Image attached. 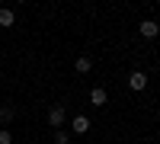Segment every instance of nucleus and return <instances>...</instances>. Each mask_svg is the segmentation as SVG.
Returning a JSON list of instances; mask_svg holds the SVG:
<instances>
[{
    "label": "nucleus",
    "instance_id": "f257e3e1",
    "mask_svg": "<svg viewBox=\"0 0 160 144\" xmlns=\"http://www.w3.org/2000/svg\"><path fill=\"white\" fill-rule=\"evenodd\" d=\"M64 119H68V115H64V106H51V109H48V125H51V128H61Z\"/></svg>",
    "mask_w": 160,
    "mask_h": 144
},
{
    "label": "nucleus",
    "instance_id": "f03ea898",
    "mask_svg": "<svg viewBox=\"0 0 160 144\" xmlns=\"http://www.w3.org/2000/svg\"><path fill=\"white\" fill-rule=\"evenodd\" d=\"M128 87L135 90V93H141V90L148 87V74H141V71H135V74H128Z\"/></svg>",
    "mask_w": 160,
    "mask_h": 144
},
{
    "label": "nucleus",
    "instance_id": "7ed1b4c3",
    "mask_svg": "<svg viewBox=\"0 0 160 144\" xmlns=\"http://www.w3.org/2000/svg\"><path fill=\"white\" fill-rule=\"evenodd\" d=\"M71 128H74V135H87V132H90V119H87V115H74V119H71Z\"/></svg>",
    "mask_w": 160,
    "mask_h": 144
},
{
    "label": "nucleus",
    "instance_id": "20e7f679",
    "mask_svg": "<svg viewBox=\"0 0 160 144\" xmlns=\"http://www.w3.org/2000/svg\"><path fill=\"white\" fill-rule=\"evenodd\" d=\"M141 35H144V38H157V35H160V26H157L154 19H144V22H141Z\"/></svg>",
    "mask_w": 160,
    "mask_h": 144
},
{
    "label": "nucleus",
    "instance_id": "39448f33",
    "mask_svg": "<svg viewBox=\"0 0 160 144\" xmlns=\"http://www.w3.org/2000/svg\"><path fill=\"white\" fill-rule=\"evenodd\" d=\"M106 99H109V93H106L102 87H93L90 90V102H93V106H106Z\"/></svg>",
    "mask_w": 160,
    "mask_h": 144
},
{
    "label": "nucleus",
    "instance_id": "423d86ee",
    "mask_svg": "<svg viewBox=\"0 0 160 144\" xmlns=\"http://www.w3.org/2000/svg\"><path fill=\"white\" fill-rule=\"evenodd\" d=\"M13 22H16V13L13 10H0V29H10Z\"/></svg>",
    "mask_w": 160,
    "mask_h": 144
},
{
    "label": "nucleus",
    "instance_id": "0eeeda50",
    "mask_svg": "<svg viewBox=\"0 0 160 144\" xmlns=\"http://www.w3.org/2000/svg\"><path fill=\"white\" fill-rule=\"evenodd\" d=\"M74 67H77V74H90V71H93V61H90V58H77Z\"/></svg>",
    "mask_w": 160,
    "mask_h": 144
},
{
    "label": "nucleus",
    "instance_id": "6e6552de",
    "mask_svg": "<svg viewBox=\"0 0 160 144\" xmlns=\"http://www.w3.org/2000/svg\"><path fill=\"white\" fill-rule=\"evenodd\" d=\"M13 115H16V112H13L10 106H0V125H7V122H13Z\"/></svg>",
    "mask_w": 160,
    "mask_h": 144
},
{
    "label": "nucleus",
    "instance_id": "1a4fd4ad",
    "mask_svg": "<svg viewBox=\"0 0 160 144\" xmlns=\"http://www.w3.org/2000/svg\"><path fill=\"white\" fill-rule=\"evenodd\" d=\"M71 141V135L68 132H61V128H58V132H55V144H68Z\"/></svg>",
    "mask_w": 160,
    "mask_h": 144
},
{
    "label": "nucleus",
    "instance_id": "9d476101",
    "mask_svg": "<svg viewBox=\"0 0 160 144\" xmlns=\"http://www.w3.org/2000/svg\"><path fill=\"white\" fill-rule=\"evenodd\" d=\"M0 144H13V135L7 132V128H0Z\"/></svg>",
    "mask_w": 160,
    "mask_h": 144
},
{
    "label": "nucleus",
    "instance_id": "9b49d317",
    "mask_svg": "<svg viewBox=\"0 0 160 144\" xmlns=\"http://www.w3.org/2000/svg\"><path fill=\"white\" fill-rule=\"evenodd\" d=\"M16 3H26V0H16Z\"/></svg>",
    "mask_w": 160,
    "mask_h": 144
},
{
    "label": "nucleus",
    "instance_id": "f8f14e48",
    "mask_svg": "<svg viewBox=\"0 0 160 144\" xmlns=\"http://www.w3.org/2000/svg\"><path fill=\"white\" fill-rule=\"evenodd\" d=\"M26 144H29V141H26Z\"/></svg>",
    "mask_w": 160,
    "mask_h": 144
}]
</instances>
